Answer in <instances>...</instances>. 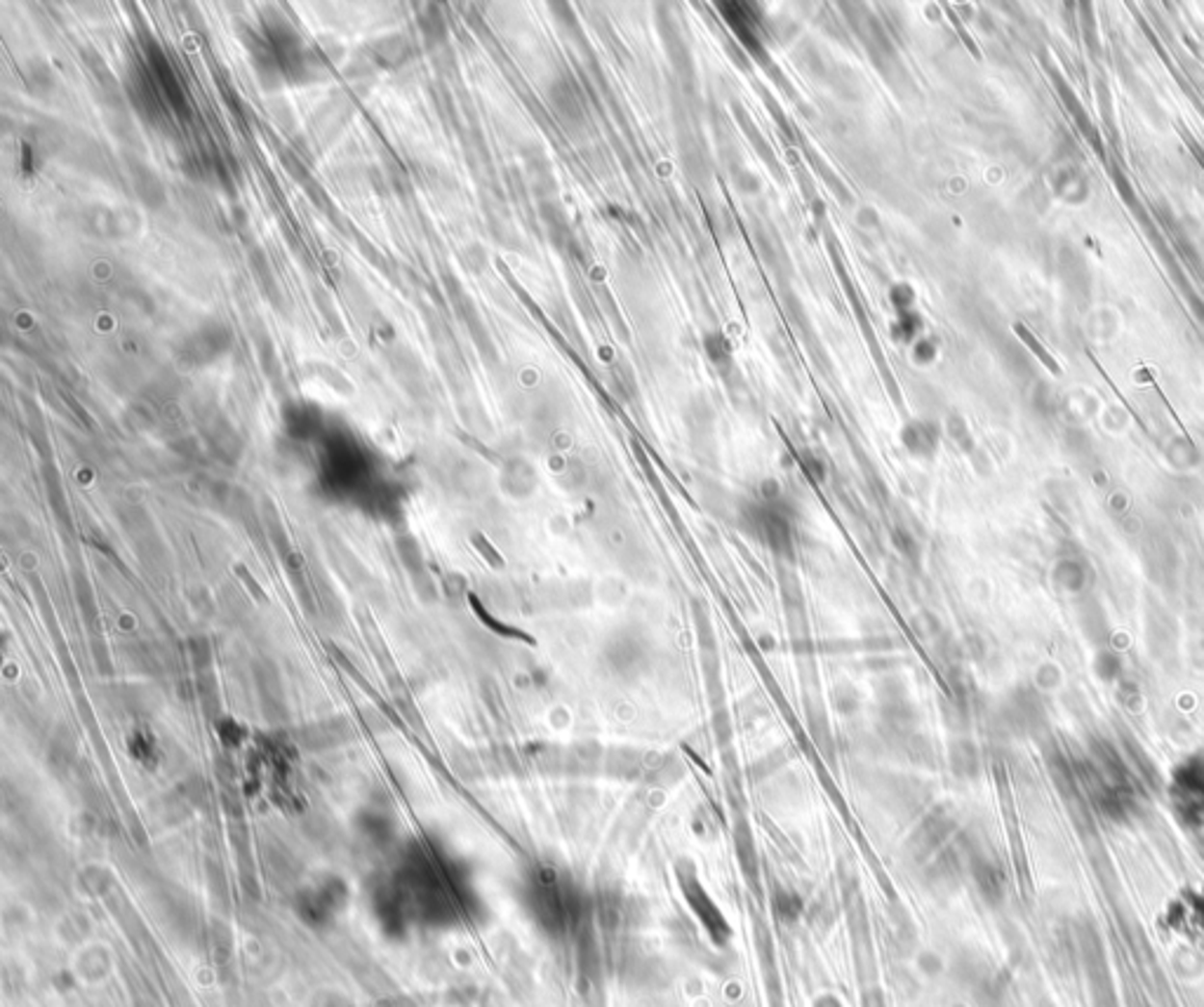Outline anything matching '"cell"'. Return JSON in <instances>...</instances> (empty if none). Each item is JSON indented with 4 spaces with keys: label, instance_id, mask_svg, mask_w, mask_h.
Masks as SVG:
<instances>
[{
    "label": "cell",
    "instance_id": "cell-1",
    "mask_svg": "<svg viewBox=\"0 0 1204 1007\" xmlns=\"http://www.w3.org/2000/svg\"><path fill=\"white\" fill-rule=\"evenodd\" d=\"M652 657V645L641 628H619L607 638L602 648V662L616 678H638L647 669Z\"/></svg>",
    "mask_w": 1204,
    "mask_h": 1007
},
{
    "label": "cell",
    "instance_id": "cell-2",
    "mask_svg": "<svg viewBox=\"0 0 1204 1007\" xmlns=\"http://www.w3.org/2000/svg\"><path fill=\"white\" fill-rule=\"evenodd\" d=\"M1014 332H1016V334H1019V337H1021V339H1024V344L1028 346V349H1031V351H1033V354H1035V356H1037V358H1040V360H1042V363H1044V365H1047V367H1049V370H1052V372H1061V370H1059V363H1057V360H1054V356H1052V354H1049V351H1047V349H1044V346L1040 344V339H1037V337H1035V334H1033V332H1031V330H1028V328H1026V325H1021V323H1016V325H1014Z\"/></svg>",
    "mask_w": 1204,
    "mask_h": 1007
},
{
    "label": "cell",
    "instance_id": "cell-3",
    "mask_svg": "<svg viewBox=\"0 0 1204 1007\" xmlns=\"http://www.w3.org/2000/svg\"><path fill=\"white\" fill-rule=\"evenodd\" d=\"M944 10H946L948 21H951V24L955 26V34L960 36V40L964 42V47H967V50L972 52L974 60H982V50H979V45H977V42H974L972 36H969V31L964 29V24L960 21V17H957V14H955V10H953L951 5H944Z\"/></svg>",
    "mask_w": 1204,
    "mask_h": 1007
},
{
    "label": "cell",
    "instance_id": "cell-4",
    "mask_svg": "<svg viewBox=\"0 0 1204 1007\" xmlns=\"http://www.w3.org/2000/svg\"><path fill=\"white\" fill-rule=\"evenodd\" d=\"M473 542H476V544H478V551H481L483 556L487 558V561L494 565V568H502V565H504L502 556H499V553L494 551V546L489 544V542L484 540V537H481V535H473Z\"/></svg>",
    "mask_w": 1204,
    "mask_h": 1007
}]
</instances>
